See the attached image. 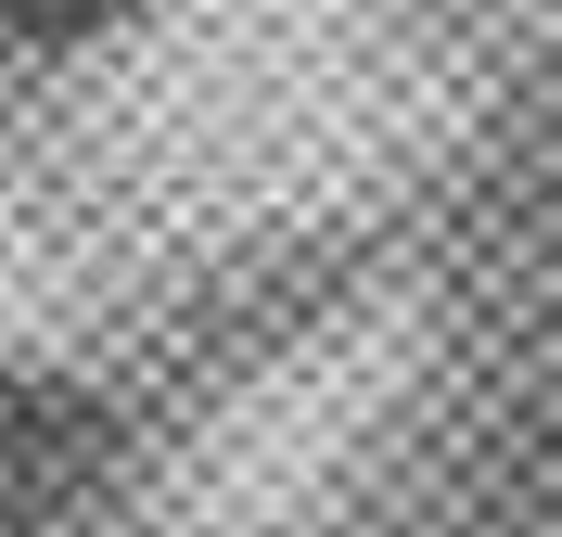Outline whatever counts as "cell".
<instances>
[{
	"mask_svg": "<svg viewBox=\"0 0 562 537\" xmlns=\"http://www.w3.org/2000/svg\"><path fill=\"white\" fill-rule=\"evenodd\" d=\"M140 0H0V38H26V52H90V38H115Z\"/></svg>",
	"mask_w": 562,
	"mask_h": 537,
	"instance_id": "cell-2",
	"label": "cell"
},
{
	"mask_svg": "<svg viewBox=\"0 0 562 537\" xmlns=\"http://www.w3.org/2000/svg\"><path fill=\"white\" fill-rule=\"evenodd\" d=\"M128 435L77 371H0V537H90Z\"/></svg>",
	"mask_w": 562,
	"mask_h": 537,
	"instance_id": "cell-1",
	"label": "cell"
}]
</instances>
